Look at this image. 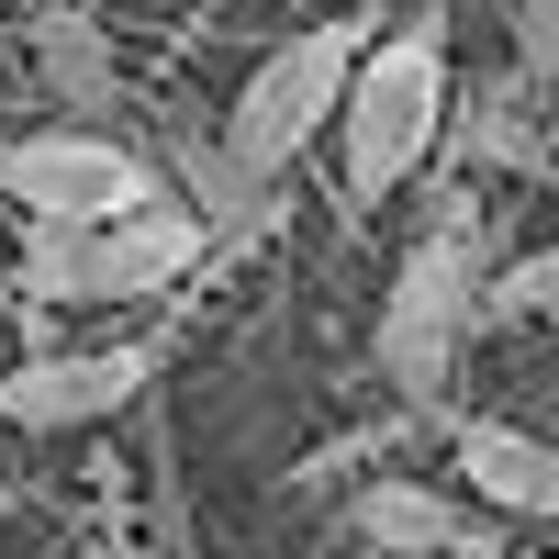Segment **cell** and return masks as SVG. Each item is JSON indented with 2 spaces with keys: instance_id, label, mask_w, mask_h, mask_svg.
I'll use <instances>...</instances> for the list:
<instances>
[{
  "instance_id": "obj_1",
  "label": "cell",
  "mask_w": 559,
  "mask_h": 559,
  "mask_svg": "<svg viewBox=\"0 0 559 559\" xmlns=\"http://www.w3.org/2000/svg\"><path fill=\"white\" fill-rule=\"evenodd\" d=\"M448 90H459V68H448V12H403L392 34L358 45L347 102H336V123H324V146H336V202H347V213H381L403 179L437 157Z\"/></svg>"
},
{
  "instance_id": "obj_2",
  "label": "cell",
  "mask_w": 559,
  "mask_h": 559,
  "mask_svg": "<svg viewBox=\"0 0 559 559\" xmlns=\"http://www.w3.org/2000/svg\"><path fill=\"white\" fill-rule=\"evenodd\" d=\"M481 269H492V224H481L471 191H448V202L426 213V236L403 247L392 292H381V324H369V358H381V381H392L414 414L448 403L459 347L481 336Z\"/></svg>"
},
{
  "instance_id": "obj_3",
  "label": "cell",
  "mask_w": 559,
  "mask_h": 559,
  "mask_svg": "<svg viewBox=\"0 0 559 559\" xmlns=\"http://www.w3.org/2000/svg\"><path fill=\"white\" fill-rule=\"evenodd\" d=\"M191 269H213V236L168 191L112 213V224H23V292L34 302H157Z\"/></svg>"
},
{
  "instance_id": "obj_4",
  "label": "cell",
  "mask_w": 559,
  "mask_h": 559,
  "mask_svg": "<svg viewBox=\"0 0 559 559\" xmlns=\"http://www.w3.org/2000/svg\"><path fill=\"white\" fill-rule=\"evenodd\" d=\"M381 34L369 12H347V23H302L292 45H269V57L247 68V90L224 102V146H236L258 179H292L313 146H324V123H336V102H347V68H358V45Z\"/></svg>"
},
{
  "instance_id": "obj_5",
  "label": "cell",
  "mask_w": 559,
  "mask_h": 559,
  "mask_svg": "<svg viewBox=\"0 0 559 559\" xmlns=\"http://www.w3.org/2000/svg\"><path fill=\"white\" fill-rule=\"evenodd\" d=\"M168 179L146 146H123L112 123H34V134H0V202L23 224H112L134 202H157Z\"/></svg>"
},
{
  "instance_id": "obj_6",
  "label": "cell",
  "mask_w": 559,
  "mask_h": 559,
  "mask_svg": "<svg viewBox=\"0 0 559 559\" xmlns=\"http://www.w3.org/2000/svg\"><path fill=\"white\" fill-rule=\"evenodd\" d=\"M146 381H157L146 336H123V347H57V358L0 369V426H12V437H79V426H112L123 403H146Z\"/></svg>"
},
{
  "instance_id": "obj_7",
  "label": "cell",
  "mask_w": 559,
  "mask_h": 559,
  "mask_svg": "<svg viewBox=\"0 0 559 559\" xmlns=\"http://www.w3.org/2000/svg\"><path fill=\"white\" fill-rule=\"evenodd\" d=\"M157 179H168V202H191V224L213 236V258H224V247H258L269 224H280V179H258L213 123H168Z\"/></svg>"
},
{
  "instance_id": "obj_8",
  "label": "cell",
  "mask_w": 559,
  "mask_h": 559,
  "mask_svg": "<svg viewBox=\"0 0 559 559\" xmlns=\"http://www.w3.org/2000/svg\"><path fill=\"white\" fill-rule=\"evenodd\" d=\"M448 459H459V492L492 503V515H526V526H559V437H526L503 414H471L448 426Z\"/></svg>"
},
{
  "instance_id": "obj_9",
  "label": "cell",
  "mask_w": 559,
  "mask_h": 559,
  "mask_svg": "<svg viewBox=\"0 0 559 559\" xmlns=\"http://www.w3.org/2000/svg\"><path fill=\"white\" fill-rule=\"evenodd\" d=\"M34 45V90L57 102V123H112L123 112V68H112V34L79 12V0H34L23 12Z\"/></svg>"
},
{
  "instance_id": "obj_10",
  "label": "cell",
  "mask_w": 559,
  "mask_h": 559,
  "mask_svg": "<svg viewBox=\"0 0 559 559\" xmlns=\"http://www.w3.org/2000/svg\"><path fill=\"white\" fill-rule=\"evenodd\" d=\"M347 537L381 548V559H471L481 548V526L459 515L437 481H358L347 492Z\"/></svg>"
},
{
  "instance_id": "obj_11",
  "label": "cell",
  "mask_w": 559,
  "mask_h": 559,
  "mask_svg": "<svg viewBox=\"0 0 559 559\" xmlns=\"http://www.w3.org/2000/svg\"><path fill=\"white\" fill-rule=\"evenodd\" d=\"M437 146H459L471 168H537L548 146H537V79H515V68H492V79H471V90H448V134Z\"/></svg>"
},
{
  "instance_id": "obj_12",
  "label": "cell",
  "mask_w": 559,
  "mask_h": 559,
  "mask_svg": "<svg viewBox=\"0 0 559 559\" xmlns=\"http://www.w3.org/2000/svg\"><path fill=\"white\" fill-rule=\"evenodd\" d=\"M537 313H559V247L492 258L481 269V324H537Z\"/></svg>"
},
{
  "instance_id": "obj_13",
  "label": "cell",
  "mask_w": 559,
  "mask_h": 559,
  "mask_svg": "<svg viewBox=\"0 0 559 559\" xmlns=\"http://www.w3.org/2000/svg\"><path fill=\"white\" fill-rule=\"evenodd\" d=\"M515 79H559V0H515Z\"/></svg>"
}]
</instances>
